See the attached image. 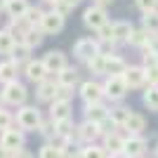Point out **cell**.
Wrapping results in <instances>:
<instances>
[{"instance_id":"cell-1","label":"cell","mask_w":158,"mask_h":158,"mask_svg":"<svg viewBox=\"0 0 158 158\" xmlns=\"http://www.w3.org/2000/svg\"><path fill=\"white\" fill-rule=\"evenodd\" d=\"M0 99L5 102V104L10 106H24L28 99V90L24 83H19V80H12V83H5L2 85V90H0Z\"/></svg>"},{"instance_id":"cell-2","label":"cell","mask_w":158,"mask_h":158,"mask_svg":"<svg viewBox=\"0 0 158 158\" xmlns=\"http://www.w3.org/2000/svg\"><path fill=\"white\" fill-rule=\"evenodd\" d=\"M40 123H43V113H40L38 106H19L17 111V127H21L24 132H33L38 130Z\"/></svg>"},{"instance_id":"cell-3","label":"cell","mask_w":158,"mask_h":158,"mask_svg":"<svg viewBox=\"0 0 158 158\" xmlns=\"http://www.w3.org/2000/svg\"><path fill=\"white\" fill-rule=\"evenodd\" d=\"M83 24H85L90 31H99L102 26H106L109 24V17H106V7H102V5H90L83 12Z\"/></svg>"},{"instance_id":"cell-4","label":"cell","mask_w":158,"mask_h":158,"mask_svg":"<svg viewBox=\"0 0 158 158\" xmlns=\"http://www.w3.org/2000/svg\"><path fill=\"white\" fill-rule=\"evenodd\" d=\"M127 83H125V78L123 76H106V80H104V94L111 102H120V99L127 94Z\"/></svg>"},{"instance_id":"cell-5","label":"cell","mask_w":158,"mask_h":158,"mask_svg":"<svg viewBox=\"0 0 158 158\" xmlns=\"http://www.w3.org/2000/svg\"><path fill=\"white\" fill-rule=\"evenodd\" d=\"M102 52V45H99V40H92V38H80L76 45H73V54H76V59L80 61H90L94 54Z\"/></svg>"},{"instance_id":"cell-6","label":"cell","mask_w":158,"mask_h":158,"mask_svg":"<svg viewBox=\"0 0 158 158\" xmlns=\"http://www.w3.org/2000/svg\"><path fill=\"white\" fill-rule=\"evenodd\" d=\"M80 99L85 102V104H97L102 99L106 97L104 94V85H99L94 80H85V83H80V90H78Z\"/></svg>"},{"instance_id":"cell-7","label":"cell","mask_w":158,"mask_h":158,"mask_svg":"<svg viewBox=\"0 0 158 158\" xmlns=\"http://www.w3.org/2000/svg\"><path fill=\"white\" fill-rule=\"evenodd\" d=\"M24 142H26V137H24V130H17V127H10V130L0 132V144L5 146L7 151H19V149H24Z\"/></svg>"},{"instance_id":"cell-8","label":"cell","mask_w":158,"mask_h":158,"mask_svg":"<svg viewBox=\"0 0 158 158\" xmlns=\"http://www.w3.org/2000/svg\"><path fill=\"white\" fill-rule=\"evenodd\" d=\"M123 78H125V83H127L130 90H139V87H144L146 83H149L144 66H127L125 73H123Z\"/></svg>"},{"instance_id":"cell-9","label":"cell","mask_w":158,"mask_h":158,"mask_svg":"<svg viewBox=\"0 0 158 158\" xmlns=\"http://www.w3.org/2000/svg\"><path fill=\"white\" fill-rule=\"evenodd\" d=\"M64 19H66L64 14L50 10V12H45L43 21H40V28L45 31V35H54V33H59L61 28H64Z\"/></svg>"},{"instance_id":"cell-10","label":"cell","mask_w":158,"mask_h":158,"mask_svg":"<svg viewBox=\"0 0 158 158\" xmlns=\"http://www.w3.org/2000/svg\"><path fill=\"white\" fill-rule=\"evenodd\" d=\"M146 139L142 137V135H127L125 137V149L123 151L127 153L130 158H144V153H146Z\"/></svg>"},{"instance_id":"cell-11","label":"cell","mask_w":158,"mask_h":158,"mask_svg":"<svg viewBox=\"0 0 158 158\" xmlns=\"http://www.w3.org/2000/svg\"><path fill=\"white\" fill-rule=\"evenodd\" d=\"M57 90H59V83L52 78H45L35 85V99L38 102H54L57 99Z\"/></svg>"},{"instance_id":"cell-12","label":"cell","mask_w":158,"mask_h":158,"mask_svg":"<svg viewBox=\"0 0 158 158\" xmlns=\"http://www.w3.org/2000/svg\"><path fill=\"white\" fill-rule=\"evenodd\" d=\"M24 73H26V78L31 80V83H35V85H38L40 80H45L47 76H50V71H47V66H45V61H43V59H31V61H26Z\"/></svg>"},{"instance_id":"cell-13","label":"cell","mask_w":158,"mask_h":158,"mask_svg":"<svg viewBox=\"0 0 158 158\" xmlns=\"http://www.w3.org/2000/svg\"><path fill=\"white\" fill-rule=\"evenodd\" d=\"M43 61H45L47 71L54 73V76H57V73H61L66 66H69V64H66V54L61 52V50H50V52L43 57Z\"/></svg>"},{"instance_id":"cell-14","label":"cell","mask_w":158,"mask_h":158,"mask_svg":"<svg viewBox=\"0 0 158 158\" xmlns=\"http://www.w3.org/2000/svg\"><path fill=\"white\" fill-rule=\"evenodd\" d=\"M78 135H80V142H85V144H94V142L102 137L99 123H92V120H83V123L78 125Z\"/></svg>"},{"instance_id":"cell-15","label":"cell","mask_w":158,"mask_h":158,"mask_svg":"<svg viewBox=\"0 0 158 158\" xmlns=\"http://www.w3.org/2000/svg\"><path fill=\"white\" fill-rule=\"evenodd\" d=\"M50 118L52 120H66L71 118V99H54L50 102Z\"/></svg>"},{"instance_id":"cell-16","label":"cell","mask_w":158,"mask_h":158,"mask_svg":"<svg viewBox=\"0 0 158 158\" xmlns=\"http://www.w3.org/2000/svg\"><path fill=\"white\" fill-rule=\"evenodd\" d=\"M109 116H111V111H109L102 102H97V104H85V120L102 123V120H106Z\"/></svg>"},{"instance_id":"cell-17","label":"cell","mask_w":158,"mask_h":158,"mask_svg":"<svg viewBox=\"0 0 158 158\" xmlns=\"http://www.w3.org/2000/svg\"><path fill=\"white\" fill-rule=\"evenodd\" d=\"M102 146H104L109 153H118L125 149V137H120L118 132H111V135H104L102 137Z\"/></svg>"},{"instance_id":"cell-18","label":"cell","mask_w":158,"mask_h":158,"mask_svg":"<svg viewBox=\"0 0 158 158\" xmlns=\"http://www.w3.org/2000/svg\"><path fill=\"white\" fill-rule=\"evenodd\" d=\"M125 69H127L125 59H120L118 54H109L106 52V71H104L106 76H123Z\"/></svg>"},{"instance_id":"cell-19","label":"cell","mask_w":158,"mask_h":158,"mask_svg":"<svg viewBox=\"0 0 158 158\" xmlns=\"http://www.w3.org/2000/svg\"><path fill=\"white\" fill-rule=\"evenodd\" d=\"M123 130H127V135H142V132L146 130V118L142 116V113H130V118H127V123L123 125Z\"/></svg>"},{"instance_id":"cell-20","label":"cell","mask_w":158,"mask_h":158,"mask_svg":"<svg viewBox=\"0 0 158 158\" xmlns=\"http://www.w3.org/2000/svg\"><path fill=\"white\" fill-rule=\"evenodd\" d=\"M17 73H19V64L14 59H7V61H0V83H12L17 80Z\"/></svg>"},{"instance_id":"cell-21","label":"cell","mask_w":158,"mask_h":158,"mask_svg":"<svg viewBox=\"0 0 158 158\" xmlns=\"http://www.w3.org/2000/svg\"><path fill=\"white\" fill-rule=\"evenodd\" d=\"M28 2L26 0H7L5 2V12L10 19H19V17H24V14L28 12Z\"/></svg>"},{"instance_id":"cell-22","label":"cell","mask_w":158,"mask_h":158,"mask_svg":"<svg viewBox=\"0 0 158 158\" xmlns=\"http://www.w3.org/2000/svg\"><path fill=\"white\" fill-rule=\"evenodd\" d=\"M132 24L130 21H113V40L116 43H127L132 35Z\"/></svg>"},{"instance_id":"cell-23","label":"cell","mask_w":158,"mask_h":158,"mask_svg":"<svg viewBox=\"0 0 158 158\" xmlns=\"http://www.w3.org/2000/svg\"><path fill=\"white\" fill-rule=\"evenodd\" d=\"M78 80H80V73H78V69H73V66H66L61 73H57V83H59V85L73 87V85H78Z\"/></svg>"},{"instance_id":"cell-24","label":"cell","mask_w":158,"mask_h":158,"mask_svg":"<svg viewBox=\"0 0 158 158\" xmlns=\"http://www.w3.org/2000/svg\"><path fill=\"white\" fill-rule=\"evenodd\" d=\"M61 142H64V139H61ZM38 158H66V153H64V149H61V144L45 142L38 151Z\"/></svg>"},{"instance_id":"cell-25","label":"cell","mask_w":158,"mask_h":158,"mask_svg":"<svg viewBox=\"0 0 158 158\" xmlns=\"http://www.w3.org/2000/svg\"><path fill=\"white\" fill-rule=\"evenodd\" d=\"M43 38H45V31H43L40 26H31L26 31V35L21 38V43H26V45L33 50V47H40V45H43Z\"/></svg>"},{"instance_id":"cell-26","label":"cell","mask_w":158,"mask_h":158,"mask_svg":"<svg viewBox=\"0 0 158 158\" xmlns=\"http://www.w3.org/2000/svg\"><path fill=\"white\" fill-rule=\"evenodd\" d=\"M78 158H109V151L102 144H85L78 151Z\"/></svg>"},{"instance_id":"cell-27","label":"cell","mask_w":158,"mask_h":158,"mask_svg":"<svg viewBox=\"0 0 158 158\" xmlns=\"http://www.w3.org/2000/svg\"><path fill=\"white\" fill-rule=\"evenodd\" d=\"M14 45H17L14 33L7 31V28H2V31H0V54H12Z\"/></svg>"},{"instance_id":"cell-28","label":"cell","mask_w":158,"mask_h":158,"mask_svg":"<svg viewBox=\"0 0 158 158\" xmlns=\"http://www.w3.org/2000/svg\"><path fill=\"white\" fill-rule=\"evenodd\" d=\"M151 38H153V33H149L146 28H139V31H132V35H130V45H135V47H149V43H151Z\"/></svg>"},{"instance_id":"cell-29","label":"cell","mask_w":158,"mask_h":158,"mask_svg":"<svg viewBox=\"0 0 158 158\" xmlns=\"http://www.w3.org/2000/svg\"><path fill=\"white\" fill-rule=\"evenodd\" d=\"M142 102L149 111H158V85H149L142 94Z\"/></svg>"},{"instance_id":"cell-30","label":"cell","mask_w":158,"mask_h":158,"mask_svg":"<svg viewBox=\"0 0 158 158\" xmlns=\"http://www.w3.org/2000/svg\"><path fill=\"white\" fill-rule=\"evenodd\" d=\"M57 132H59V139H69L71 135H76V132H78V125H76L71 118L57 120Z\"/></svg>"},{"instance_id":"cell-31","label":"cell","mask_w":158,"mask_h":158,"mask_svg":"<svg viewBox=\"0 0 158 158\" xmlns=\"http://www.w3.org/2000/svg\"><path fill=\"white\" fill-rule=\"evenodd\" d=\"M38 132H40V137H45L47 142H52L54 137H59V132H57V120H43L40 123V127H38Z\"/></svg>"},{"instance_id":"cell-32","label":"cell","mask_w":158,"mask_h":158,"mask_svg":"<svg viewBox=\"0 0 158 158\" xmlns=\"http://www.w3.org/2000/svg\"><path fill=\"white\" fill-rule=\"evenodd\" d=\"M28 52H31V47H28L26 43H17L10 57H12V59L17 61V64H26V61H31V57H28Z\"/></svg>"},{"instance_id":"cell-33","label":"cell","mask_w":158,"mask_h":158,"mask_svg":"<svg viewBox=\"0 0 158 158\" xmlns=\"http://www.w3.org/2000/svg\"><path fill=\"white\" fill-rule=\"evenodd\" d=\"M87 64V69L92 73H104L106 71V52H99V54H94L90 61H85Z\"/></svg>"},{"instance_id":"cell-34","label":"cell","mask_w":158,"mask_h":158,"mask_svg":"<svg viewBox=\"0 0 158 158\" xmlns=\"http://www.w3.org/2000/svg\"><path fill=\"white\" fill-rule=\"evenodd\" d=\"M142 28H146L149 33L158 35V12H146L142 17Z\"/></svg>"},{"instance_id":"cell-35","label":"cell","mask_w":158,"mask_h":158,"mask_svg":"<svg viewBox=\"0 0 158 158\" xmlns=\"http://www.w3.org/2000/svg\"><path fill=\"white\" fill-rule=\"evenodd\" d=\"M130 109H125V106H118V109H111V120L116 123L118 127H123L127 123V118H130Z\"/></svg>"},{"instance_id":"cell-36","label":"cell","mask_w":158,"mask_h":158,"mask_svg":"<svg viewBox=\"0 0 158 158\" xmlns=\"http://www.w3.org/2000/svg\"><path fill=\"white\" fill-rule=\"evenodd\" d=\"M14 123H17V116H12L5 106H0V132H5V130H10V127H14Z\"/></svg>"},{"instance_id":"cell-37","label":"cell","mask_w":158,"mask_h":158,"mask_svg":"<svg viewBox=\"0 0 158 158\" xmlns=\"http://www.w3.org/2000/svg\"><path fill=\"white\" fill-rule=\"evenodd\" d=\"M43 17H45V12H43L40 7H28V12L24 14V19H26L28 24H31V26H40Z\"/></svg>"},{"instance_id":"cell-38","label":"cell","mask_w":158,"mask_h":158,"mask_svg":"<svg viewBox=\"0 0 158 158\" xmlns=\"http://www.w3.org/2000/svg\"><path fill=\"white\" fill-rule=\"evenodd\" d=\"M135 5L142 14L146 12H158V0H135Z\"/></svg>"},{"instance_id":"cell-39","label":"cell","mask_w":158,"mask_h":158,"mask_svg":"<svg viewBox=\"0 0 158 158\" xmlns=\"http://www.w3.org/2000/svg\"><path fill=\"white\" fill-rule=\"evenodd\" d=\"M142 59H144V66H158V50L153 47H144V54H142Z\"/></svg>"},{"instance_id":"cell-40","label":"cell","mask_w":158,"mask_h":158,"mask_svg":"<svg viewBox=\"0 0 158 158\" xmlns=\"http://www.w3.org/2000/svg\"><path fill=\"white\" fill-rule=\"evenodd\" d=\"M116 123H113L111 120V116H109V118L106 120H102V123H99V130H102V137H104V135H111V132H116Z\"/></svg>"},{"instance_id":"cell-41","label":"cell","mask_w":158,"mask_h":158,"mask_svg":"<svg viewBox=\"0 0 158 158\" xmlns=\"http://www.w3.org/2000/svg\"><path fill=\"white\" fill-rule=\"evenodd\" d=\"M146 78H149V85H158V66H149L146 69Z\"/></svg>"},{"instance_id":"cell-42","label":"cell","mask_w":158,"mask_h":158,"mask_svg":"<svg viewBox=\"0 0 158 158\" xmlns=\"http://www.w3.org/2000/svg\"><path fill=\"white\" fill-rule=\"evenodd\" d=\"M57 97H59V99H71V97H73V87L59 85V90H57Z\"/></svg>"},{"instance_id":"cell-43","label":"cell","mask_w":158,"mask_h":158,"mask_svg":"<svg viewBox=\"0 0 158 158\" xmlns=\"http://www.w3.org/2000/svg\"><path fill=\"white\" fill-rule=\"evenodd\" d=\"M59 2H61L64 7H66V10H69V12H71L73 7H78L80 2H83V0H59Z\"/></svg>"},{"instance_id":"cell-44","label":"cell","mask_w":158,"mask_h":158,"mask_svg":"<svg viewBox=\"0 0 158 158\" xmlns=\"http://www.w3.org/2000/svg\"><path fill=\"white\" fill-rule=\"evenodd\" d=\"M12 158H35L31 151H26V149H19V151H14L12 153Z\"/></svg>"},{"instance_id":"cell-45","label":"cell","mask_w":158,"mask_h":158,"mask_svg":"<svg viewBox=\"0 0 158 158\" xmlns=\"http://www.w3.org/2000/svg\"><path fill=\"white\" fill-rule=\"evenodd\" d=\"M0 158H12V151H7L2 144H0Z\"/></svg>"},{"instance_id":"cell-46","label":"cell","mask_w":158,"mask_h":158,"mask_svg":"<svg viewBox=\"0 0 158 158\" xmlns=\"http://www.w3.org/2000/svg\"><path fill=\"white\" fill-rule=\"evenodd\" d=\"M109 158H130L125 151H118V153H109Z\"/></svg>"},{"instance_id":"cell-47","label":"cell","mask_w":158,"mask_h":158,"mask_svg":"<svg viewBox=\"0 0 158 158\" xmlns=\"http://www.w3.org/2000/svg\"><path fill=\"white\" fill-rule=\"evenodd\" d=\"M92 2H94V5H102V7H106V5H111L113 0H92Z\"/></svg>"},{"instance_id":"cell-48","label":"cell","mask_w":158,"mask_h":158,"mask_svg":"<svg viewBox=\"0 0 158 158\" xmlns=\"http://www.w3.org/2000/svg\"><path fill=\"white\" fill-rule=\"evenodd\" d=\"M5 2H7V0H0V10H5Z\"/></svg>"},{"instance_id":"cell-49","label":"cell","mask_w":158,"mask_h":158,"mask_svg":"<svg viewBox=\"0 0 158 158\" xmlns=\"http://www.w3.org/2000/svg\"><path fill=\"white\" fill-rule=\"evenodd\" d=\"M43 2H50V5H52V2H54V0H43Z\"/></svg>"},{"instance_id":"cell-50","label":"cell","mask_w":158,"mask_h":158,"mask_svg":"<svg viewBox=\"0 0 158 158\" xmlns=\"http://www.w3.org/2000/svg\"><path fill=\"white\" fill-rule=\"evenodd\" d=\"M156 156H158V146H156Z\"/></svg>"},{"instance_id":"cell-51","label":"cell","mask_w":158,"mask_h":158,"mask_svg":"<svg viewBox=\"0 0 158 158\" xmlns=\"http://www.w3.org/2000/svg\"><path fill=\"white\" fill-rule=\"evenodd\" d=\"M71 158H78V156H71Z\"/></svg>"}]
</instances>
